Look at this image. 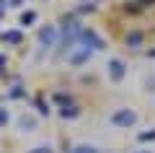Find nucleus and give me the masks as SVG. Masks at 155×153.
Returning <instances> with one entry per match:
<instances>
[{"mask_svg":"<svg viewBox=\"0 0 155 153\" xmlns=\"http://www.w3.org/2000/svg\"><path fill=\"white\" fill-rule=\"evenodd\" d=\"M70 153H98V151H96L93 145H85V143H80V145H75Z\"/></svg>","mask_w":155,"mask_h":153,"instance_id":"nucleus-9","label":"nucleus"},{"mask_svg":"<svg viewBox=\"0 0 155 153\" xmlns=\"http://www.w3.org/2000/svg\"><path fill=\"white\" fill-rule=\"evenodd\" d=\"M8 122H11V114H8V109H3V106H0V127H5Z\"/></svg>","mask_w":155,"mask_h":153,"instance_id":"nucleus-11","label":"nucleus"},{"mask_svg":"<svg viewBox=\"0 0 155 153\" xmlns=\"http://www.w3.org/2000/svg\"><path fill=\"white\" fill-rule=\"evenodd\" d=\"M140 140H155V130H150V132H142V135H140Z\"/></svg>","mask_w":155,"mask_h":153,"instance_id":"nucleus-14","label":"nucleus"},{"mask_svg":"<svg viewBox=\"0 0 155 153\" xmlns=\"http://www.w3.org/2000/svg\"><path fill=\"white\" fill-rule=\"evenodd\" d=\"M21 31H3V42H8V44H21Z\"/></svg>","mask_w":155,"mask_h":153,"instance_id":"nucleus-6","label":"nucleus"},{"mask_svg":"<svg viewBox=\"0 0 155 153\" xmlns=\"http://www.w3.org/2000/svg\"><path fill=\"white\" fill-rule=\"evenodd\" d=\"M39 39H41V44L52 47V44L57 42V29H54V26H44L41 31H39Z\"/></svg>","mask_w":155,"mask_h":153,"instance_id":"nucleus-3","label":"nucleus"},{"mask_svg":"<svg viewBox=\"0 0 155 153\" xmlns=\"http://www.w3.org/2000/svg\"><path fill=\"white\" fill-rule=\"evenodd\" d=\"M75 114H78V112L72 109V106H65V109H62V117H65V120H67V117H75Z\"/></svg>","mask_w":155,"mask_h":153,"instance_id":"nucleus-13","label":"nucleus"},{"mask_svg":"<svg viewBox=\"0 0 155 153\" xmlns=\"http://www.w3.org/2000/svg\"><path fill=\"white\" fill-rule=\"evenodd\" d=\"M80 37H83L85 47H93V49H101V47H104V42H101V39L96 37V34L91 31V29H88V31H83V34H80Z\"/></svg>","mask_w":155,"mask_h":153,"instance_id":"nucleus-4","label":"nucleus"},{"mask_svg":"<svg viewBox=\"0 0 155 153\" xmlns=\"http://www.w3.org/2000/svg\"><path fill=\"white\" fill-rule=\"evenodd\" d=\"M88 57H91V49H88V47H83L80 52H75V55H70V62H72V65H80V62H85Z\"/></svg>","mask_w":155,"mask_h":153,"instance_id":"nucleus-5","label":"nucleus"},{"mask_svg":"<svg viewBox=\"0 0 155 153\" xmlns=\"http://www.w3.org/2000/svg\"><path fill=\"white\" fill-rule=\"evenodd\" d=\"M106 68H109V78L114 83H119L124 75H127V65H124V60H119V57H111Z\"/></svg>","mask_w":155,"mask_h":153,"instance_id":"nucleus-2","label":"nucleus"},{"mask_svg":"<svg viewBox=\"0 0 155 153\" xmlns=\"http://www.w3.org/2000/svg\"><path fill=\"white\" fill-rule=\"evenodd\" d=\"M34 127H36V120H34L31 114H23V117H21V130H26V132H31Z\"/></svg>","mask_w":155,"mask_h":153,"instance_id":"nucleus-7","label":"nucleus"},{"mask_svg":"<svg viewBox=\"0 0 155 153\" xmlns=\"http://www.w3.org/2000/svg\"><path fill=\"white\" fill-rule=\"evenodd\" d=\"M140 42H142V34H140V31H132V34H127V44H129V47H137Z\"/></svg>","mask_w":155,"mask_h":153,"instance_id":"nucleus-8","label":"nucleus"},{"mask_svg":"<svg viewBox=\"0 0 155 153\" xmlns=\"http://www.w3.org/2000/svg\"><path fill=\"white\" fill-rule=\"evenodd\" d=\"M28 153H52V148L49 145H36V148H31Z\"/></svg>","mask_w":155,"mask_h":153,"instance_id":"nucleus-12","label":"nucleus"},{"mask_svg":"<svg viewBox=\"0 0 155 153\" xmlns=\"http://www.w3.org/2000/svg\"><path fill=\"white\" fill-rule=\"evenodd\" d=\"M109 122H111L114 127H124V130H129V127H134V125H137V112H134V109H129V106H122V109L111 112Z\"/></svg>","mask_w":155,"mask_h":153,"instance_id":"nucleus-1","label":"nucleus"},{"mask_svg":"<svg viewBox=\"0 0 155 153\" xmlns=\"http://www.w3.org/2000/svg\"><path fill=\"white\" fill-rule=\"evenodd\" d=\"M34 21H36V13H34V11H28V13H23V16H21L23 26H26V23H34Z\"/></svg>","mask_w":155,"mask_h":153,"instance_id":"nucleus-10","label":"nucleus"},{"mask_svg":"<svg viewBox=\"0 0 155 153\" xmlns=\"http://www.w3.org/2000/svg\"><path fill=\"white\" fill-rule=\"evenodd\" d=\"M140 3H142V5H153L155 0H140Z\"/></svg>","mask_w":155,"mask_h":153,"instance_id":"nucleus-16","label":"nucleus"},{"mask_svg":"<svg viewBox=\"0 0 155 153\" xmlns=\"http://www.w3.org/2000/svg\"><path fill=\"white\" fill-rule=\"evenodd\" d=\"M134 153H150V151H134Z\"/></svg>","mask_w":155,"mask_h":153,"instance_id":"nucleus-17","label":"nucleus"},{"mask_svg":"<svg viewBox=\"0 0 155 153\" xmlns=\"http://www.w3.org/2000/svg\"><path fill=\"white\" fill-rule=\"evenodd\" d=\"M5 68V55H0V70Z\"/></svg>","mask_w":155,"mask_h":153,"instance_id":"nucleus-15","label":"nucleus"}]
</instances>
